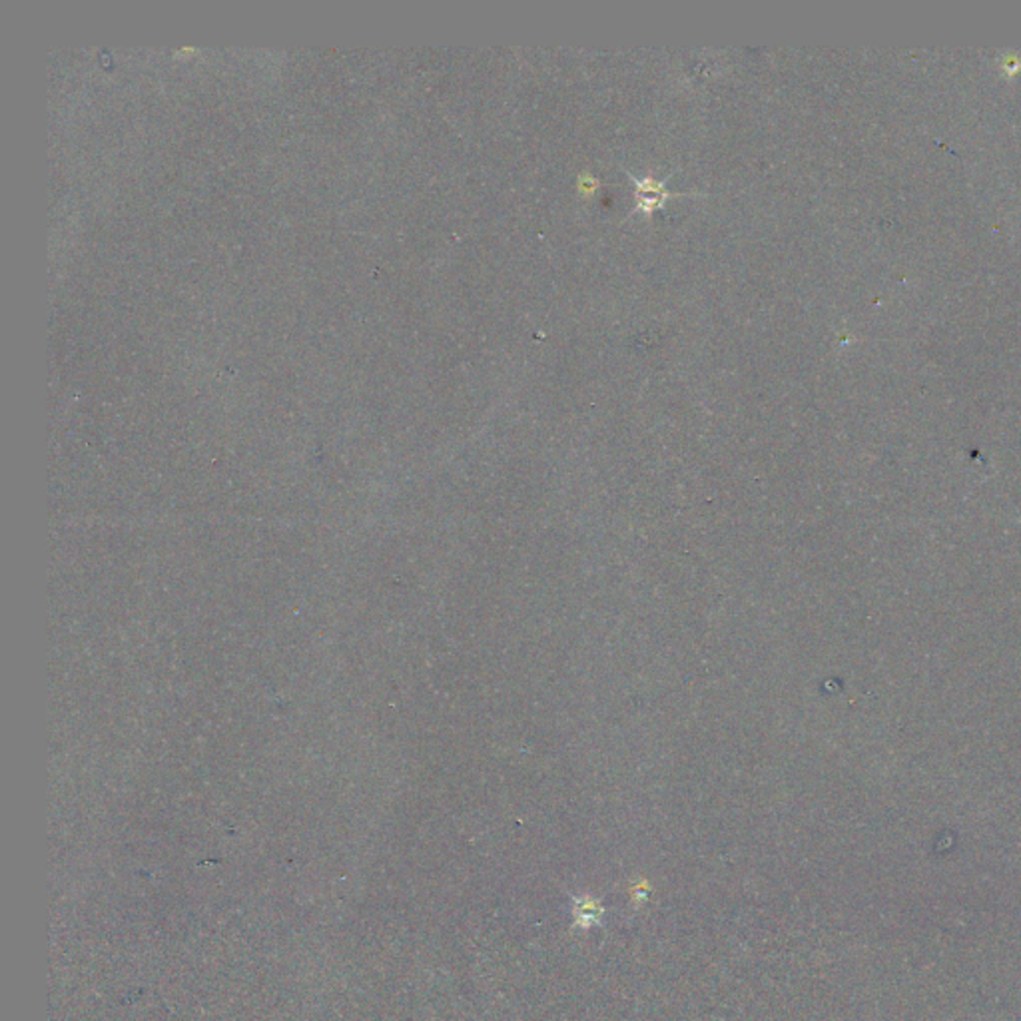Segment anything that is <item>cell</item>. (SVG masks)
<instances>
[{"label":"cell","instance_id":"1","mask_svg":"<svg viewBox=\"0 0 1021 1021\" xmlns=\"http://www.w3.org/2000/svg\"><path fill=\"white\" fill-rule=\"evenodd\" d=\"M633 184L636 185V205L638 210H643L645 214H651L653 210H656L658 205H663L666 198H670V194L665 190V182H658L651 176H646L643 180H636L633 178Z\"/></svg>","mask_w":1021,"mask_h":1021},{"label":"cell","instance_id":"2","mask_svg":"<svg viewBox=\"0 0 1021 1021\" xmlns=\"http://www.w3.org/2000/svg\"><path fill=\"white\" fill-rule=\"evenodd\" d=\"M596 185H599V180H595L589 174H581L579 176V188L583 194H593Z\"/></svg>","mask_w":1021,"mask_h":1021}]
</instances>
